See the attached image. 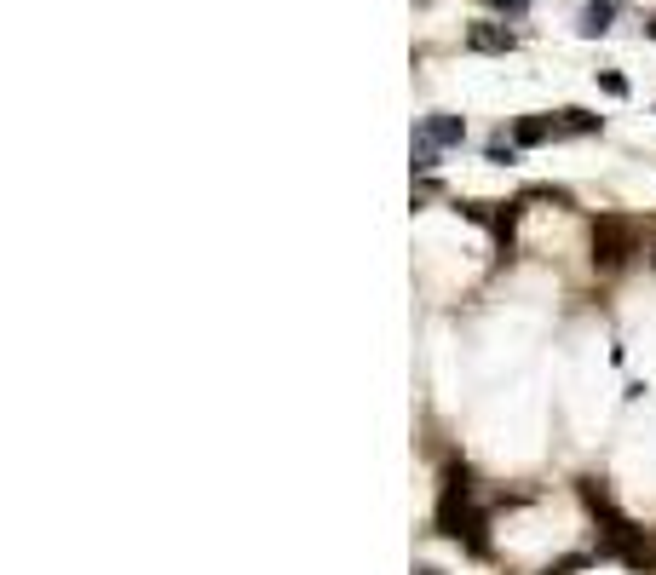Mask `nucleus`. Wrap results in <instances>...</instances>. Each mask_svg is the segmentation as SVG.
Returning <instances> with one entry per match:
<instances>
[{"label":"nucleus","instance_id":"9b49d317","mask_svg":"<svg viewBox=\"0 0 656 575\" xmlns=\"http://www.w3.org/2000/svg\"><path fill=\"white\" fill-rule=\"evenodd\" d=\"M490 6H501V18H524L530 12V0H490Z\"/></svg>","mask_w":656,"mask_h":575},{"label":"nucleus","instance_id":"9d476101","mask_svg":"<svg viewBox=\"0 0 656 575\" xmlns=\"http://www.w3.org/2000/svg\"><path fill=\"white\" fill-rule=\"evenodd\" d=\"M599 87H605L610 98H628V81H622V75H616V69H599Z\"/></svg>","mask_w":656,"mask_h":575},{"label":"nucleus","instance_id":"f257e3e1","mask_svg":"<svg viewBox=\"0 0 656 575\" xmlns=\"http://www.w3.org/2000/svg\"><path fill=\"white\" fill-rule=\"evenodd\" d=\"M438 529H444L449 541H461V547L472 552V558H484L490 552V541H484V529H490V518L472 506V483H467V466H449L444 472V501H438Z\"/></svg>","mask_w":656,"mask_h":575},{"label":"nucleus","instance_id":"423d86ee","mask_svg":"<svg viewBox=\"0 0 656 575\" xmlns=\"http://www.w3.org/2000/svg\"><path fill=\"white\" fill-rule=\"evenodd\" d=\"M547 138H559V121H547V115H518V121H513V144H518V150L547 144Z\"/></svg>","mask_w":656,"mask_h":575},{"label":"nucleus","instance_id":"6e6552de","mask_svg":"<svg viewBox=\"0 0 656 575\" xmlns=\"http://www.w3.org/2000/svg\"><path fill=\"white\" fill-rule=\"evenodd\" d=\"M438 150H444V144H432V138L415 133V173H432V167H438Z\"/></svg>","mask_w":656,"mask_h":575},{"label":"nucleus","instance_id":"f03ea898","mask_svg":"<svg viewBox=\"0 0 656 575\" xmlns=\"http://www.w3.org/2000/svg\"><path fill=\"white\" fill-rule=\"evenodd\" d=\"M593 248H599V253H593L599 265H622V259L633 253V225H628V219H599Z\"/></svg>","mask_w":656,"mask_h":575},{"label":"nucleus","instance_id":"7ed1b4c3","mask_svg":"<svg viewBox=\"0 0 656 575\" xmlns=\"http://www.w3.org/2000/svg\"><path fill=\"white\" fill-rule=\"evenodd\" d=\"M415 133L432 138V144H444V150H461V144H467V121H461V115H444V110H438V115H426Z\"/></svg>","mask_w":656,"mask_h":575},{"label":"nucleus","instance_id":"4468645a","mask_svg":"<svg viewBox=\"0 0 656 575\" xmlns=\"http://www.w3.org/2000/svg\"><path fill=\"white\" fill-rule=\"evenodd\" d=\"M651 253H656V248H651Z\"/></svg>","mask_w":656,"mask_h":575},{"label":"nucleus","instance_id":"ddd939ff","mask_svg":"<svg viewBox=\"0 0 656 575\" xmlns=\"http://www.w3.org/2000/svg\"><path fill=\"white\" fill-rule=\"evenodd\" d=\"M421 575H438V570H421Z\"/></svg>","mask_w":656,"mask_h":575},{"label":"nucleus","instance_id":"1a4fd4ad","mask_svg":"<svg viewBox=\"0 0 656 575\" xmlns=\"http://www.w3.org/2000/svg\"><path fill=\"white\" fill-rule=\"evenodd\" d=\"M484 156H490L495 167H513V161H518V144H513V138H490V150H484Z\"/></svg>","mask_w":656,"mask_h":575},{"label":"nucleus","instance_id":"0eeeda50","mask_svg":"<svg viewBox=\"0 0 656 575\" xmlns=\"http://www.w3.org/2000/svg\"><path fill=\"white\" fill-rule=\"evenodd\" d=\"M553 121H559V138L564 133H605V121H599V115H587V110H576V104H570V110H559V115H553Z\"/></svg>","mask_w":656,"mask_h":575},{"label":"nucleus","instance_id":"20e7f679","mask_svg":"<svg viewBox=\"0 0 656 575\" xmlns=\"http://www.w3.org/2000/svg\"><path fill=\"white\" fill-rule=\"evenodd\" d=\"M518 35L507 23H472L467 29V52H513Z\"/></svg>","mask_w":656,"mask_h":575},{"label":"nucleus","instance_id":"f8f14e48","mask_svg":"<svg viewBox=\"0 0 656 575\" xmlns=\"http://www.w3.org/2000/svg\"><path fill=\"white\" fill-rule=\"evenodd\" d=\"M645 35H651V41H656V18H651V23H645Z\"/></svg>","mask_w":656,"mask_h":575},{"label":"nucleus","instance_id":"39448f33","mask_svg":"<svg viewBox=\"0 0 656 575\" xmlns=\"http://www.w3.org/2000/svg\"><path fill=\"white\" fill-rule=\"evenodd\" d=\"M622 6H628V0H587V6H582V23H576V29H582V35H605V29H616Z\"/></svg>","mask_w":656,"mask_h":575}]
</instances>
